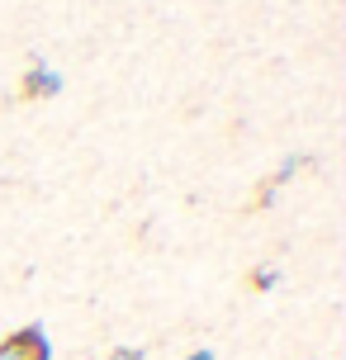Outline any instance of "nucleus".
<instances>
[{"label":"nucleus","mask_w":346,"mask_h":360,"mask_svg":"<svg viewBox=\"0 0 346 360\" xmlns=\"http://www.w3.org/2000/svg\"><path fill=\"white\" fill-rule=\"evenodd\" d=\"M185 360H214V351L204 346V351H190V356H185Z\"/></svg>","instance_id":"6"},{"label":"nucleus","mask_w":346,"mask_h":360,"mask_svg":"<svg viewBox=\"0 0 346 360\" xmlns=\"http://www.w3.org/2000/svg\"><path fill=\"white\" fill-rule=\"evenodd\" d=\"M110 360H147L143 346H119V351H110Z\"/></svg>","instance_id":"5"},{"label":"nucleus","mask_w":346,"mask_h":360,"mask_svg":"<svg viewBox=\"0 0 346 360\" xmlns=\"http://www.w3.org/2000/svg\"><path fill=\"white\" fill-rule=\"evenodd\" d=\"M0 360H53V346H48L43 323H29V327H19V332H10L0 342Z\"/></svg>","instance_id":"1"},{"label":"nucleus","mask_w":346,"mask_h":360,"mask_svg":"<svg viewBox=\"0 0 346 360\" xmlns=\"http://www.w3.org/2000/svg\"><path fill=\"white\" fill-rule=\"evenodd\" d=\"M304 166H309V157H304V152H294V157H285V162H280V171H275L271 180H261V190H256V209H266V204H275V190H280V185H285L290 176H299Z\"/></svg>","instance_id":"3"},{"label":"nucleus","mask_w":346,"mask_h":360,"mask_svg":"<svg viewBox=\"0 0 346 360\" xmlns=\"http://www.w3.org/2000/svg\"><path fill=\"white\" fill-rule=\"evenodd\" d=\"M19 95H24V100H53V95H62V76H57L53 67H43V57H34L29 72H24Z\"/></svg>","instance_id":"2"},{"label":"nucleus","mask_w":346,"mask_h":360,"mask_svg":"<svg viewBox=\"0 0 346 360\" xmlns=\"http://www.w3.org/2000/svg\"><path fill=\"white\" fill-rule=\"evenodd\" d=\"M280 285V270L275 266H256L252 270V289H275Z\"/></svg>","instance_id":"4"}]
</instances>
